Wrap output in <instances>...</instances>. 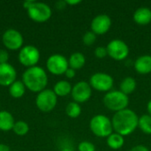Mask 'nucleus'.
Listing matches in <instances>:
<instances>
[{
  "label": "nucleus",
  "mask_w": 151,
  "mask_h": 151,
  "mask_svg": "<svg viewBox=\"0 0 151 151\" xmlns=\"http://www.w3.org/2000/svg\"><path fill=\"white\" fill-rule=\"evenodd\" d=\"M35 3V1H33V0H27V1H25L24 3H23V7L26 9V10H27V9H29L31 6H32V4Z\"/></svg>",
  "instance_id": "obj_32"
},
{
  "label": "nucleus",
  "mask_w": 151,
  "mask_h": 151,
  "mask_svg": "<svg viewBox=\"0 0 151 151\" xmlns=\"http://www.w3.org/2000/svg\"><path fill=\"white\" fill-rule=\"evenodd\" d=\"M68 64H69V67L74 69L75 71L79 70L85 65L86 58L81 52H74L70 56L68 59Z\"/></svg>",
  "instance_id": "obj_18"
},
{
  "label": "nucleus",
  "mask_w": 151,
  "mask_h": 151,
  "mask_svg": "<svg viewBox=\"0 0 151 151\" xmlns=\"http://www.w3.org/2000/svg\"><path fill=\"white\" fill-rule=\"evenodd\" d=\"M125 143L124 136L117 134L112 133L110 136L107 137V145L112 150H119L123 147Z\"/></svg>",
  "instance_id": "obj_22"
},
{
  "label": "nucleus",
  "mask_w": 151,
  "mask_h": 151,
  "mask_svg": "<svg viewBox=\"0 0 151 151\" xmlns=\"http://www.w3.org/2000/svg\"><path fill=\"white\" fill-rule=\"evenodd\" d=\"M22 82L26 88L35 93L44 90L48 84V75L46 71L38 66L27 68L22 75Z\"/></svg>",
  "instance_id": "obj_2"
},
{
  "label": "nucleus",
  "mask_w": 151,
  "mask_h": 151,
  "mask_svg": "<svg viewBox=\"0 0 151 151\" xmlns=\"http://www.w3.org/2000/svg\"><path fill=\"white\" fill-rule=\"evenodd\" d=\"M137 87V82L134 78L133 77H126L119 85V90L124 93L125 95L128 96L134 92Z\"/></svg>",
  "instance_id": "obj_20"
},
{
  "label": "nucleus",
  "mask_w": 151,
  "mask_h": 151,
  "mask_svg": "<svg viewBox=\"0 0 151 151\" xmlns=\"http://www.w3.org/2000/svg\"><path fill=\"white\" fill-rule=\"evenodd\" d=\"M147 110H148V112L150 113V115H151V100L147 104Z\"/></svg>",
  "instance_id": "obj_36"
},
{
  "label": "nucleus",
  "mask_w": 151,
  "mask_h": 151,
  "mask_svg": "<svg viewBox=\"0 0 151 151\" xmlns=\"http://www.w3.org/2000/svg\"><path fill=\"white\" fill-rule=\"evenodd\" d=\"M27 11L28 17L37 23H43L48 21L52 15L51 8L47 4L42 2L35 1L32 6Z\"/></svg>",
  "instance_id": "obj_5"
},
{
  "label": "nucleus",
  "mask_w": 151,
  "mask_h": 151,
  "mask_svg": "<svg viewBox=\"0 0 151 151\" xmlns=\"http://www.w3.org/2000/svg\"><path fill=\"white\" fill-rule=\"evenodd\" d=\"M107 55H108V52H107L106 47L99 46V47L96 48V50H95V56H96L97 58H105Z\"/></svg>",
  "instance_id": "obj_28"
},
{
  "label": "nucleus",
  "mask_w": 151,
  "mask_h": 151,
  "mask_svg": "<svg viewBox=\"0 0 151 151\" xmlns=\"http://www.w3.org/2000/svg\"><path fill=\"white\" fill-rule=\"evenodd\" d=\"M135 71L140 74H148L151 73V55L140 56L134 64Z\"/></svg>",
  "instance_id": "obj_15"
},
{
  "label": "nucleus",
  "mask_w": 151,
  "mask_h": 151,
  "mask_svg": "<svg viewBox=\"0 0 151 151\" xmlns=\"http://www.w3.org/2000/svg\"><path fill=\"white\" fill-rule=\"evenodd\" d=\"M40 51L34 45L22 47L19 52V61L27 68L35 66L40 60Z\"/></svg>",
  "instance_id": "obj_7"
},
{
  "label": "nucleus",
  "mask_w": 151,
  "mask_h": 151,
  "mask_svg": "<svg viewBox=\"0 0 151 151\" xmlns=\"http://www.w3.org/2000/svg\"><path fill=\"white\" fill-rule=\"evenodd\" d=\"M0 151H11L9 146H7L6 144H3L0 143Z\"/></svg>",
  "instance_id": "obj_35"
},
{
  "label": "nucleus",
  "mask_w": 151,
  "mask_h": 151,
  "mask_svg": "<svg viewBox=\"0 0 151 151\" xmlns=\"http://www.w3.org/2000/svg\"><path fill=\"white\" fill-rule=\"evenodd\" d=\"M71 95L73 102L82 104L90 99L92 95V88L87 81H79L73 87Z\"/></svg>",
  "instance_id": "obj_12"
},
{
  "label": "nucleus",
  "mask_w": 151,
  "mask_h": 151,
  "mask_svg": "<svg viewBox=\"0 0 151 151\" xmlns=\"http://www.w3.org/2000/svg\"><path fill=\"white\" fill-rule=\"evenodd\" d=\"M138 127L146 134H151V115L144 114L139 118Z\"/></svg>",
  "instance_id": "obj_23"
},
{
  "label": "nucleus",
  "mask_w": 151,
  "mask_h": 151,
  "mask_svg": "<svg viewBox=\"0 0 151 151\" xmlns=\"http://www.w3.org/2000/svg\"><path fill=\"white\" fill-rule=\"evenodd\" d=\"M46 67L48 71L54 75L65 74L69 68L68 60L61 54H53L47 59Z\"/></svg>",
  "instance_id": "obj_9"
},
{
  "label": "nucleus",
  "mask_w": 151,
  "mask_h": 151,
  "mask_svg": "<svg viewBox=\"0 0 151 151\" xmlns=\"http://www.w3.org/2000/svg\"><path fill=\"white\" fill-rule=\"evenodd\" d=\"M111 26V19L107 14H98L91 21V31L96 35L106 34Z\"/></svg>",
  "instance_id": "obj_13"
},
{
  "label": "nucleus",
  "mask_w": 151,
  "mask_h": 151,
  "mask_svg": "<svg viewBox=\"0 0 151 151\" xmlns=\"http://www.w3.org/2000/svg\"><path fill=\"white\" fill-rule=\"evenodd\" d=\"M72 89L73 87L67 81H59L55 84L53 88V91L57 96H66L72 93Z\"/></svg>",
  "instance_id": "obj_19"
},
{
  "label": "nucleus",
  "mask_w": 151,
  "mask_h": 151,
  "mask_svg": "<svg viewBox=\"0 0 151 151\" xmlns=\"http://www.w3.org/2000/svg\"><path fill=\"white\" fill-rule=\"evenodd\" d=\"M78 150L79 151H96V146L90 142L83 141L79 143L78 145Z\"/></svg>",
  "instance_id": "obj_27"
},
{
  "label": "nucleus",
  "mask_w": 151,
  "mask_h": 151,
  "mask_svg": "<svg viewBox=\"0 0 151 151\" xmlns=\"http://www.w3.org/2000/svg\"><path fill=\"white\" fill-rule=\"evenodd\" d=\"M134 20L135 23L144 26L151 22V10L149 7H139L134 13Z\"/></svg>",
  "instance_id": "obj_16"
},
{
  "label": "nucleus",
  "mask_w": 151,
  "mask_h": 151,
  "mask_svg": "<svg viewBox=\"0 0 151 151\" xmlns=\"http://www.w3.org/2000/svg\"><path fill=\"white\" fill-rule=\"evenodd\" d=\"M111 123L115 133L122 136H127L138 127L139 117L133 110L127 108L115 112L111 119Z\"/></svg>",
  "instance_id": "obj_1"
},
{
  "label": "nucleus",
  "mask_w": 151,
  "mask_h": 151,
  "mask_svg": "<svg viewBox=\"0 0 151 151\" xmlns=\"http://www.w3.org/2000/svg\"><path fill=\"white\" fill-rule=\"evenodd\" d=\"M26 88H27L22 81H16L9 87V93L13 98H20L24 96Z\"/></svg>",
  "instance_id": "obj_21"
},
{
  "label": "nucleus",
  "mask_w": 151,
  "mask_h": 151,
  "mask_svg": "<svg viewBox=\"0 0 151 151\" xmlns=\"http://www.w3.org/2000/svg\"><path fill=\"white\" fill-rule=\"evenodd\" d=\"M109 57L117 61H121L126 59L129 55L128 45L120 39L111 40L106 46Z\"/></svg>",
  "instance_id": "obj_8"
},
{
  "label": "nucleus",
  "mask_w": 151,
  "mask_h": 151,
  "mask_svg": "<svg viewBox=\"0 0 151 151\" xmlns=\"http://www.w3.org/2000/svg\"><path fill=\"white\" fill-rule=\"evenodd\" d=\"M65 113L68 117L72 119L78 118L81 113V107L80 106V104L76 102H71L67 104L65 108Z\"/></svg>",
  "instance_id": "obj_24"
},
{
  "label": "nucleus",
  "mask_w": 151,
  "mask_h": 151,
  "mask_svg": "<svg viewBox=\"0 0 151 151\" xmlns=\"http://www.w3.org/2000/svg\"><path fill=\"white\" fill-rule=\"evenodd\" d=\"M58 104V96L52 89H44L38 93L35 104L42 112L51 111Z\"/></svg>",
  "instance_id": "obj_6"
},
{
  "label": "nucleus",
  "mask_w": 151,
  "mask_h": 151,
  "mask_svg": "<svg viewBox=\"0 0 151 151\" xmlns=\"http://www.w3.org/2000/svg\"><path fill=\"white\" fill-rule=\"evenodd\" d=\"M65 3L66 4H69V5H76L81 3V0H65Z\"/></svg>",
  "instance_id": "obj_34"
},
{
  "label": "nucleus",
  "mask_w": 151,
  "mask_h": 151,
  "mask_svg": "<svg viewBox=\"0 0 151 151\" xmlns=\"http://www.w3.org/2000/svg\"><path fill=\"white\" fill-rule=\"evenodd\" d=\"M65 5H66L65 1H58V2L56 3V7H57L58 9H59V10L64 9V8L65 7Z\"/></svg>",
  "instance_id": "obj_33"
},
{
  "label": "nucleus",
  "mask_w": 151,
  "mask_h": 151,
  "mask_svg": "<svg viewBox=\"0 0 151 151\" xmlns=\"http://www.w3.org/2000/svg\"><path fill=\"white\" fill-rule=\"evenodd\" d=\"M96 35L95 33H93L92 31L86 32L83 35V37H82L83 43L86 46H91V45H93L94 42H96Z\"/></svg>",
  "instance_id": "obj_26"
},
{
  "label": "nucleus",
  "mask_w": 151,
  "mask_h": 151,
  "mask_svg": "<svg viewBox=\"0 0 151 151\" xmlns=\"http://www.w3.org/2000/svg\"><path fill=\"white\" fill-rule=\"evenodd\" d=\"M75 74H76L75 70H74V69H73V68H71V67H69V68L66 70V72L65 73V77H66V78H68V79H73V78H74Z\"/></svg>",
  "instance_id": "obj_30"
},
{
  "label": "nucleus",
  "mask_w": 151,
  "mask_h": 151,
  "mask_svg": "<svg viewBox=\"0 0 151 151\" xmlns=\"http://www.w3.org/2000/svg\"><path fill=\"white\" fill-rule=\"evenodd\" d=\"M12 130L15 133V134H17L19 136H24L28 133L29 126L27 122H25L23 120H19V121L15 122Z\"/></svg>",
  "instance_id": "obj_25"
},
{
  "label": "nucleus",
  "mask_w": 151,
  "mask_h": 151,
  "mask_svg": "<svg viewBox=\"0 0 151 151\" xmlns=\"http://www.w3.org/2000/svg\"><path fill=\"white\" fill-rule=\"evenodd\" d=\"M130 151H150V150L144 145H136V146L133 147L130 150Z\"/></svg>",
  "instance_id": "obj_31"
},
{
  "label": "nucleus",
  "mask_w": 151,
  "mask_h": 151,
  "mask_svg": "<svg viewBox=\"0 0 151 151\" xmlns=\"http://www.w3.org/2000/svg\"><path fill=\"white\" fill-rule=\"evenodd\" d=\"M8 59H9V54L7 50L0 49V64L8 63Z\"/></svg>",
  "instance_id": "obj_29"
},
{
  "label": "nucleus",
  "mask_w": 151,
  "mask_h": 151,
  "mask_svg": "<svg viewBox=\"0 0 151 151\" xmlns=\"http://www.w3.org/2000/svg\"><path fill=\"white\" fill-rule=\"evenodd\" d=\"M61 151H73V149H71V148H68V147H66V148H64V149H62Z\"/></svg>",
  "instance_id": "obj_37"
},
{
  "label": "nucleus",
  "mask_w": 151,
  "mask_h": 151,
  "mask_svg": "<svg viewBox=\"0 0 151 151\" xmlns=\"http://www.w3.org/2000/svg\"><path fill=\"white\" fill-rule=\"evenodd\" d=\"M103 102L107 109L118 112L127 108L129 98L128 96L125 95L120 90H112L105 94Z\"/></svg>",
  "instance_id": "obj_3"
},
{
  "label": "nucleus",
  "mask_w": 151,
  "mask_h": 151,
  "mask_svg": "<svg viewBox=\"0 0 151 151\" xmlns=\"http://www.w3.org/2000/svg\"><path fill=\"white\" fill-rule=\"evenodd\" d=\"M17 72L9 63L0 64V86L10 87L16 81Z\"/></svg>",
  "instance_id": "obj_14"
},
{
  "label": "nucleus",
  "mask_w": 151,
  "mask_h": 151,
  "mask_svg": "<svg viewBox=\"0 0 151 151\" xmlns=\"http://www.w3.org/2000/svg\"><path fill=\"white\" fill-rule=\"evenodd\" d=\"M15 124L12 114L7 111H0V130L7 132L12 130Z\"/></svg>",
  "instance_id": "obj_17"
},
{
  "label": "nucleus",
  "mask_w": 151,
  "mask_h": 151,
  "mask_svg": "<svg viewBox=\"0 0 151 151\" xmlns=\"http://www.w3.org/2000/svg\"><path fill=\"white\" fill-rule=\"evenodd\" d=\"M113 78L110 74L104 73H96L89 79V85L91 88L101 92L110 91L113 87Z\"/></svg>",
  "instance_id": "obj_10"
},
{
  "label": "nucleus",
  "mask_w": 151,
  "mask_h": 151,
  "mask_svg": "<svg viewBox=\"0 0 151 151\" xmlns=\"http://www.w3.org/2000/svg\"><path fill=\"white\" fill-rule=\"evenodd\" d=\"M2 41L4 47L10 50H18L22 48L24 39L20 32L14 28H9L3 34Z\"/></svg>",
  "instance_id": "obj_11"
},
{
  "label": "nucleus",
  "mask_w": 151,
  "mask_h": 151,
  "mask_svg": "<svg viewBox=\"0 0 151 151\" xmlns=\"http://www.w3.org/2000/svg\"><path fill=\"white\" fill-rule=\"evenodd\" d=\"M89 127L91 132L96 136L100 138H107L112 134L113 131L111 119L102 114L96 115L90 119Z\"/></svg>",
  "instance_id": "obj_4"
}]
</instances>
